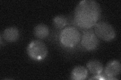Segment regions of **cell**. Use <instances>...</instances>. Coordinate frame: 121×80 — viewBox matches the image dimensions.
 Segmentation results:
<instances>
[{"label":"cell","instance_id":"cell-1","mask_svg":"<svg viewBox=\"0 0 121 80\" xmlns=\"http://www.w3.org/2000/svg\"><path fill=\"white\" fill-rule=\"evenodd\" d=\"M101 15L99 4L94 0H84L79 2L74 12V20L81 28L88 29L95 26Z\"/></svg>","mask_w":121,"mask_h":80},{"label":"cell","instance_id":"cell-2","mask_svg":"<svg viewBox=\"0 0 121 80\" xmlns=\"http://www.w3.org/2000/svg\"><path fill=\"white\" fill-rule=\"evenodd\" d=\"M80 32L73 27H68L64 29L59 37L60 43L64 46L67 48L75 47L80 42Z\"/></svg>","mask_w":121,"mask_h":80},{"label":"cell","instance_id":"cell-3","mask_svg":"<svg viewBox=\"0 0 121 80\" xmlns=\"http://www.w3.org/2000/svg\"><path fill=\"white\" fill-rule=\"evenodd\" d=\"M48 52L46 45L40 40L31 41L27 47V53L29 57L37 61H41L46 58Z\"/></svg>","mask_w":121,"mask_h":80},{"label":"cell","instance_id":"cell-4","mask_svg":"<svg viewBox=\"0 0 121 80\" xmlns=\"http://www.w3.org/2000/svg\"><path fill=\"white\" fill-rule=\"evenodd\" d=\"M96 36L105 41H111L116 37V32L113 27L105 22H100L94 27Z\"/></svg>","mask_w":121,"mask_h":80},{"label":"cell","instance_id":"cell-5","mask_svg":"<svg viewBox=\"0 0 121 80\" xmlns=\"http://www.w3.org/2000/svg\"><path fill=\"white\" fill-rule=\"evenodd\" d=\"M81 43L85 49L92 51L97 48L99 42L95 33L92 31H86L83 34Z\"/></svg>","mask_w":121,"mask_h":80},{"label":"cell","instance_id":"cell-6","mask_svg":"<svg viewBox=\"0 0 121 80\" xmlns=\"http://www.w3.org/2000/svg\"><path fill=\"white\" fill-rule=\"evenodd\" d=\"M121 70L120 62L118 60H112L108 63L104 70L105 75L109 80H115L120 75Z\"/></svg>","mask_w":121,"mask_h":80},{"label":"cell","instance_id":"cell-7","mask_svg":"<svg viewBox=\"0 0 121 80\" xmlns=\"http://www.w3.org/2000/svg\"><path fill=\"white\" fill-rule=\"evenodd\" d=\"M4 39L10 43L15 42L19 37V32L16 27H10L6 28L3 33Z\"/></svg>","mask_w":121,"mask_h":80},{"label":"cell","instance_id":"cell-8","mask_svg":"<svg viewBox=\"0 0 121 80\" xmlns=\"http://www.w3.org/2000/svg\"><path fill=\"white\" fill-rule=\"evenodd\" d=\"M88 75V71L86 69L81 66L75 67L72 71L71 77L74 80H83L86 79Z\"/></svg>","mask_w":121,"mask_h":80},{"label":"cell","instance_id":"cell-9","mask_svg":"<svg viewBox=\"0 0 121 80\" xmlns=\"http://www.w3.org/2000/svg\"><path fill=\"white\" fill-rule=\"evenodd\" d=\"M86 66L90 73L94 75L101 74L104 69L103 64L96 60L89 61Z\"/></svg>","mask_w":121,"mask_h":80},{"label":"cell","instance_id":"cell-10","mask_svg":"<svg viewBox=\"0 0 121 80\" xmlns=\"http://www.w3.org/2000/svg\"><path fill=\"white\" fill-rule=\"evenodd\" d=\"M33 33L34 35L38 39H44L48 36L50 30L46 25L40 24L35 27Z\"/></svg>","mask_w":121,"mask_h":80},{"label":"cell","instance_id":"cell-11","mask_svg":"<svg viewBox=\"0 0 121 80\" xmlns=\"http://www.w3.org/2000/svg\"><path fill=\"white\" fill-rule=\"evenodd\" d=\"M67 23V20L66 17L63 15H58L53 19V24L55 27L57 29H62Z\"/></svg>","mask_w":121,"mask_h":80}]
</instances>
